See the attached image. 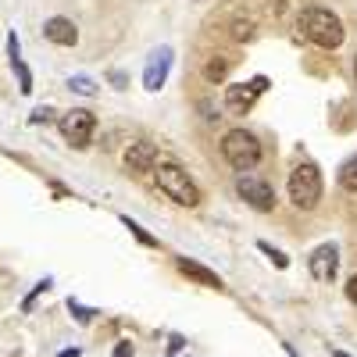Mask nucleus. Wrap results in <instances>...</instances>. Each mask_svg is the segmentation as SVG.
Wrapping results in <instances>:
<instances>
[{"instance_id": "nucleus-1", "label": "nucleus", "mask_w": 357, "mask_h": 357, "mask_svg": "<svg viewBox=\"0 0 357 357\" xmlns=\"http://www.w3.org/2000/svg\"><path fill=\"white\" fill-rule=\"evenodd\" d=\"M296 29H301V36L311 40L314 47L321 50H336L347 36V29L340 22V15H333L329 8H307L301 11V18H296Z\"/></svg>"}, {"instance_id": "nucleus-2", "label": "nucleus", "mask_w": 357, "mask_h": 357, "mask_svg": "<svg viewBox=\"0 0 357 357\" xmlns=\"http://www.w3.org/2000/svg\"><path fill=\"white\" fill-rule=\"evenodd\" d=\"M261 139L254 136V132H247V129H232V132H225L222 136V158L229 161V168H236V172H250V168H257V161H261Z\"/></svg>"}, {"instance_id": "nucleus-3", "label": "nucleus", "mask_w": 357, "mask_h": 357, "mask_svg": "<svg viewBox=\"0 0 357 357\" xmlns=\"http://www.w3.org/2000/svg\"><path fill=\"white\" fill-rule=\"evenodd\" d=\"M154 175H158V190L168 200H175L178 207H197L200 204V186L178 165H158Z\"/></svg>"}, {"instance_id": "nucleus-4", "label": "nucleus", "mask_w": 357, "mask_h": 357, "mask_svg": "<svg viewBox=\"0 0 357 357\" xmlns=\"http://www.w3.org/2000/svg\"><path fill=\"white\" fill-rule=\"evenodd\" d=\"M289 200L301 211H314L321 200V172L311 161H301L289 172Z\"/></svg>"}, {"instance_id": "nucleus-5", "label": "nucleus", "mask_w": 357, "mask_h": 357, "mask_svg": "<svg viewBox=\"0 0 357 357\" xmlns=\"http://www.w3.org/2000/svg\"><path fill=\"white\" fill-rule=\"evenodd\" d=\"M236 193H240L254 211H272L275 207V186L268 183V178H261V175L243 172L240 178H236Z\"/></svg>"}, {"instance_id": "nucleus-6", "label": "nucleus", "mask_w": 357, "mask_h": 357, "mask_svg": "<svg viewBox=\"0 0 357 357\" xmlns=\"http://www.w3.org/2000/svg\"><path fill=\"white\" fill-rule=\"evenodd\" d=\"M61 132L72 146H89V139H93L97 132V114L93 111H86V107H72L65 111L61 118Z\"/></svg>"}, {"instance_id": "nucleus-7", "label": "nucleus", "mask_w": 357, "mask_h": 357, "mask_svg": "<svg viewBox=\"0 0 357 357\" xmlns=\"http://www.w3.org/2000/svg\"><path fill=\"white\" fill-rule=\"evenodd\" d=\"M264 89H268V79L264 75H257L250 82H232V86H225V107L232 114H247L257 104V97L264 93Z\"/></svg>"}, {"instance_id": "nucleus-8", "label": "nucleus", "mask_w": 357, "mask_h": 357, "mask_svg": "<svg viewBox=\"0 0 357 357\" xmlns=\"http://www.w3.org/2000/svg\"><path fill=\"white\" fill-rule=\"evenodd\" d=\"M340 272V247L336 243H321L314 254H311V275L318 282H333Z\"/></svg>"}, {"instance_id": "nucleus-9", "label": "nucleus", "mask_w": 357, "mask_h": 357, "mask_svg": "<svg viewBox=\"0 0 357 357\" xmlns=\"http://www.w3.org/2000/svg\"><path fill=\"white\" fill-rule=\"evenodd\" d=\"M126 168H129L132 175L154 172V168H158V146H154V143H146V139L129 143V151H126Z\"/></svg>"}, {"instance_id": "nucleus-10", "label": "nucleus", "mask_w": 357, "mask_h": 357, "mask_svg": "<svg viewBox=\"0 0 357 357\" xmlns=\"http://www.w3.org/2000/svg\"><path fill=\"white\" fill-rule=\"evenodd\" d=\"M168 72H172V50H168V47H161V50H154V54H151V61H146L143 86L151 89V93H158V89L165 86V79H168Z\"/></svg>"}, {"instance_id": "nucleus-11", "label": "nucleus", "mask_w": 357, "mask_h": 357, "mask_svg": "<svg viewBox=\"0 0 357 357\" xmlns=\"http://www.w3.org/2000/svg\"><path fill=\"white\" fill-rule=\"evenodd\" d=\"M43 36L50 40V43H57V47H75L79 43V29H75V22L72 18H50L47 25H43Z\"/></svg>"}, {"instance_id": "nucleus-12", "label": "nucleus", "mask_w": 357, "mask_h": 357, "mask_svg": "<svg viewBox=\"0 0 357 357\" xmlns=\"http://www.w3.org/2000/svg\"><path fill=\"white\" fill-rule=\"evenodd\" d=\"M175 268L183 272L186 279H193V282H200V286H211V289H222V279L211 272V268H204V264H197V261H190V257H175Z\"/></svg>"}, {"instance_id": "nucleus-13", "label": "nucleus", "mask_w": 357, "mask_h": 357, "mask_svg": "<svg viewBox=\"0 0 357 357\" xmlns=\"http://www.w3.org/2000/svg\"><path fill=\"white\" fill-rule=\"evenodd\" d=\"M8 57H11V68L18 72L22 93H33V72H29V65L22 61V50H18V36H15V33L8 36Z\"/></svg>"}, {"instance_id": "nucleus-14", "label": "nucleus", "mask_w": 357, "mask_h": 357, "mask_svg": "<svg viewBox=\"0 0 357 357\" xmlns=\"http://www.w3.org/2000/svg\"><path fill=\"white\" fill-rule=\"evenodd\" d=\"M229 68H232V57H229V54H211V57L204 61V79H207V82H225Z\"/></svg>"}, {"instance_id": "nucleus-15", "label": "nucleus", "mask_w": 357, "mask_h": 357, "mask_svg": "<svg viewBox=\"0 0 357 357\" xmlns=\"http://www.w3.org/2000/svg\"><path fill=\"white\" fill-rule=\"evenodd\" d=\"M340 186H343L347 193H357V154L340 168Z\"/></svg>"}, {"instance_id": "nucleus-16", "label": "nucleus", "mask_w": 357, "mask_h": 357, "mask_svg": "<svg viewBox=\"0 0 357 357\" xmlns=\"http://www.w3.org/2000/svg\"><path fill=\"white\" fill-rule=\"evenodd\" d=\"M68 89H75V93H82V97H93V93H97L93 79H86V75H72V79H68Z\"/></svg>"}, {"instance_id": "nucleus-17", "label": "nucleus", "mask_w": 357, "mask_h": 357, "mask_svg": "<svg viewBox=\"0 0 357 357\" xmlns=\"http://www.w3.org/2000/svg\"><path fill=\"white\" fill-rule=\"evenodd\" d=\"M122 222H126V229H132V236H136L139 243H146V247H158V240H154V236H146V232H143V225H136L132 218H122Z\"/></svg>"}, {"instance_id": "nucleus-18", "label": "nucleus", "mask_w": 357, "mask_h": 357, "mask_svg": "<svg viewBox=\"0 0 357 357\" xmlns=\"http://www.w3.org/2000/svg\"><path fill=\"white\" fill-rule=\"evenodd\" d=\"M257 247H261V250H264V254H268V257H272V261H275V268H286V264H289V257H286V254H282V250H275V247H268V243H264V240H261V243H257Z\"/></svg>"}, {"instance_id": "nucleus-19", "label": "nucleus", "mask_w": 357, "mask_h": 357, "mask_svg": "<svg viewBox=\"0 0 357 357\" xmlns=\"http://www.w3.org/2000/svg\"><path fill=\"white\" fill-rule=\"evenodd\" d=\"M232 36H236V40H250V36H254V22H236V25H232Z\"/></svg>"}, {"instance_id": "nucleus-20", "label": "nucleus", "mask_w": 357, "mask_h": 357, "mask_svg": "<svg viewBox=\"0 0 357 357\" xmlns=\"http://www.w3.org/2000/svg\"><path fill=\"white\" fill-rule=\"evenodd\" d=\"M68 311H72V314H75V318H79V321H82V325H86V321H89V318H93V311H86V307H79V304H75V301H68Z\"/></svg>"}, {"instance_id": "nucleus-21", "label": "nucleus", "mask_w": 357, "mask_h": 357, "mask_svg": "<svg viewBox=\"0 0 357 357\" xmlns=\"http://www.w3.org/2000/svg\"><path fill=\"white\" fill-rule=\"evenodd\" d=\"M347 301H350V304H357V275H350V279H347Z\"/></svg>"}, {"instance_id": "nucleus-22", "label": "nucleus", "mask_w": 357, "mask_h": 357, "mask_svg": "<svg viewBox=\"0 0 357 357\" xmlns=\"http://www.w3.org/2000/svg\"><path fill=\"white\" fill-rule=\"evenodd\" d=\"M50 114H54L50 107H36L33 111V122H50Z\"/></svg>"}, {"instance_id": "nucleus-23", "label": "nucleus", "mask_w": 357, "mask_h": 357, "mask_svg": "<svg viewBox=\"0 0 357 357\" xmlns=\"http://www.w3.org/2000/svg\"><path fill=\"white\" fill-rule=\"evenodd\" d=\"M114 357H132V343H126V340H122V343L114 347Z\"/></svg>"}, {"instance_id": "nucleus-24", "label": "nucleus", "mask_w": 357, "mask_h": 357, "mask_svg": "<svg viewBox=\"0 0 357 357\" xmlns=\"http://www.w3.org/2000/svg\"><path fill=\"white\" fill-rule=\"evenodd\" d=\"M111 82H114L118 89H126V75H122V72H111Z\"/></svg>"}, {"instance_id": "nucleus-25", "label": "nucleus", "mask_w": 357, "mask_h": 357, "mask_svg": "<svg viewBox=\"0 0 357 357\" xmlns=\"http://www.w3.org/2000/svg\"><path fill=\"white\" fill-rule=\"evenodd\" d=\"M178 350H183V340H178V336H172V343H168V354H178Z\"/></svg>"}, {"instance_id": "nucleus-26", "label": "nucleus", "mask_w": 357, "mask_h": 357, "mask_svg": "<svg viewBox=\"0 0 357 357\" xmlns=\"http://www.w3.org/2000/svg\"><path fill=\"white\" fill-rule=\"evenodd\" d=\"M57 357H79V347H68V350H61Z\"/></svg>"}, {"instance_id": "nucleus-27", "label": "nucleus", "mask_w": 357, "mask_h": 357, "mask_svg": "<svg viewBox=\"0 0 357 357\" xmlns=\"http://www.w3.org/2000/svg\"><path fill=\"white\" fill-rule=\"evenodd\" d=\"M333 357H350V354L347 350H333Z\"/></svg>"}, {"instance_id": "nucleus-28", "label": "nucleus", "mask_w": 357, "mask_h": 357, "mask_svg": "<svg viewBox=\"0 0 357 357\" xmlns=\"http://www.w3.org/2000/svg\"><path fill=\"white\" fill-rule=\"evenodd\" d=\"M354 72H357V57H354Z\"/></svg>"}]
</instances>
